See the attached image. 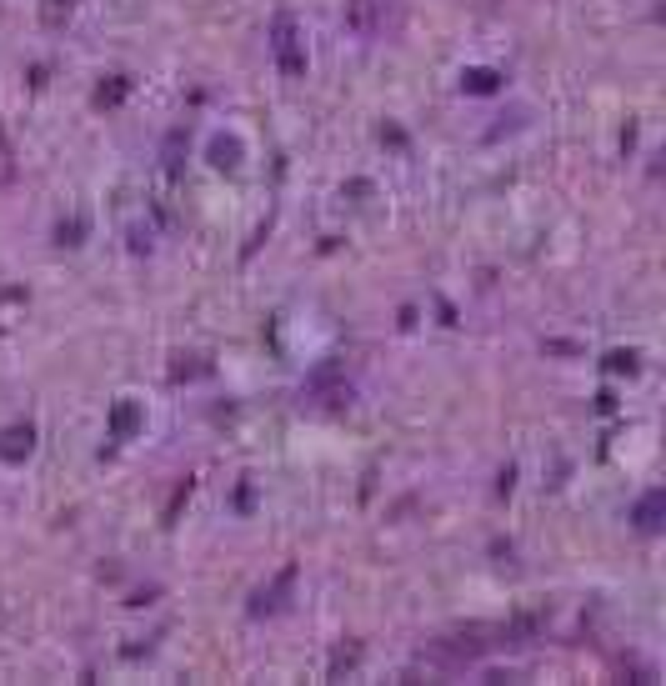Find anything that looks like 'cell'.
<instances>
[{
	"label": "cell",
	"mask_w": 666,
	"mask_h": 686,
	"mask_svg": "<svg viewBox=\"0 0 666 686\" xmlns=\"http://www.w3.org/2000/svg\"><path fill=\"white\" fill-rule=\"evenodd\" d=\"M656 511H661V496H647V501L636 506V526H641V531H651V526H656Z\"/></svg>",
	"instance_id": "obj_2"
},
{
	"label": "cell",
	"mask_w": 666,
	"mask_h": 686,
	"mask_svg": "<svg viewBox=\"0 0 666 686\" xmlns=\"http://www.w3.org/2000/svg\"><path fill=\"white\" fill-rule=\"evenodd\" d=\"M276 55H281V66H286L291 75L306 71V66H300V60L291 55V20H276Z\"/></svg>",
	"instance_id": "obj_1"
},
{
	"label": "cell",
	"mask_w": 666,
	"mask_h": 686,
	"mask_svg": "<svg viewBox=\"0 0 666 686\" xmlns=\"http://www.w3.org/2000/svg\"><path fill=\"white\" fill-rule=\"evenodd\" d=\"M20 446H26V451H30V431H10V436H6V446H0V451H6V456H20Z\"/></svg>",
	"instance_id": "obj_3"
},
{
	"label": "cell",
	"mask_w": 666,
	"mask_h": 686,
	"mask_svg": "<svg viewBox=\"0 0 666 686\" xmlns=\"http://www.w3.org/2000/svg\"><path fill=\"white\" fill-rule=\"evenodd\" d=\"M60 15H71V0H51L46 6V26H60Z\"/></svg>",
	"instance_id": "obj_4"
},
{
	"label": "cell",
	"mask_w": 666,
	"mask_h": 686,
	"mask_svg": "<svg viewBox=\"0 0 666 686\" xmlns=\"http://www.w3.org/2000/svg\"><path fill=\"white\" fill-rule=\"evenodd\" d=\"M116 426H120V431H131V426H136V411H131V406H120V411H116Z\"/></svg>",
	"instance_id": "obj_5"
}]
</instances>
